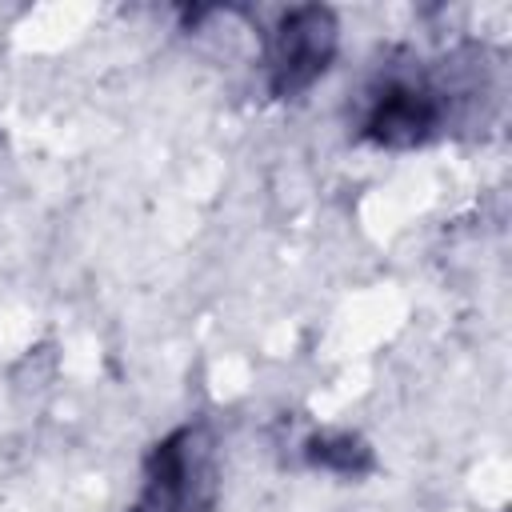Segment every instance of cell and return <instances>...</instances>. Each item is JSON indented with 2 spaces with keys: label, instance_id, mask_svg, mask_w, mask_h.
<instances>
[{
  "label": "cell",
  "instance_id": "obj_1",
  "mask_svg": "<svg viewBox=\"0 0 512 512\" xmlns=\"http://www.w3.org/2000/svg\"><path fill=\"white\" fill-rule=\"evenodd\" d=\"M220 452L204 420L160 436L140 468V492L128 512H216Z\"/></svg>",
  "mask_w": 512,
  "mask_h": 512
},
{
  "label": "cell",
  "instance_id": "obj_2",
  "mask_svg": "<svg viewBox=\"0 0 512 512\" xmlns=\"http://www.w3.org/2000/svg\"><path fill=\"white\" fill-rule=\"evenodd\" d=\"M444 124H448V88L420 68L392 64L368 84L356 132L376 148L408 152L432 144L444 132Z\"/></svg>",
  "mask_w": 512,
  "mask_h": 512
},
{
  "label": "cell",
  "instance_id": "obj_3",
  "mask_svg": "<svg viewBox=\"0 0 512 512\" xmlns=\"http://www.w3.org/2000/svg\"><path fill=\"white\" fill-rule=\"evenodd\" d=\"M340 52V20L328 4H296L280 12L264 36V84L272 100L304 96Z\"/></svg>",
  "mask_w": 512,
  "mask_h": 512
},
{
  "label": "cell",
  "instance_id": "obj_4",
  "mask_svg": "<svg viewBox=\"0 0 512 512\" xmlns=\"http://www.w3.org/2000/svg\"><path fill=\"white\" fill-rule=\"evenodd\" d=\"M300 452H304V464L308 468L332 472V476H348V480L368 476L372 464H376L368 440H360L352 432H312Z\"/></svg>",
  "mask_w": 512,
  "mask_h": 512
}]
</instances>
